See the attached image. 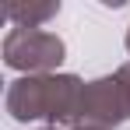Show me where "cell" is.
I'll return each instance as SVG.
<instances>
[{
  "label": "cell",
  "mask_w": 130,
  "mask_h": 130,
  "mask_svg": "<svg viewBox=\"0 0 130 130\" xmlns=\"http://www.w3.org/2000/svg\"><path fill=\"white\" fill-rule=\"evenodd\" d=\"M81 91L85 81L77 74H21L11 81L4 106L18 123L49 120V127H74Z\"/></svg>",
  "instance_id": "1"
},
{
  "label": "cell",
  "mask_w": 130,
  "mask_h": 130,
  "mask_svg": "<svg viewBox=\"0 0 130 130\" xmlns=\"http://www.w3.org/2000/svg\"><path fill=\"white\" fill-rule=\"evenodd\" d=\"M130 120V60L120 63L112 74L85 81L81 106H77V123L88 130H112Z\"/></svg>",
  "instance_id": "2"
},
{
  "label": "cell",
  "mask_w": 130,
  "mask_h": 130,
  "mask_svg": "<svg viewBox=\"0 0 130 130\" xmlns=\"http://www.w3.org/2000/svg\"><path fill=\"white\" fill-rule=\"evenodd\" d=\"M67 46L56 32L46 28H11L4 35V63L21 74H56Z\"/></svg>",
  "instance_id": "3"
},
{
  "label": "cell",
  "mask_w": 130,
  "mask_h": 130,
  "mask_svg": "<svg viewBox=\"0 0 130 130\" xmlns=\"http://www.w3.org/2000/svg\"><path fill=\"white\" fill-rule=\"evenodd\" d=\"M60 14V0H11L4 7V18L14 28H42Z\"/></svg>",
  "instance_id": "4"
},
{
  "label": "cell",
  "mask_w": 130,
  "mask_h": 130,
  "mask_svg": "<svg viewBox=\"0 0 130 130\" xmlns=\"http://www.w3.org/2000/svg\"><path fill=\"white\" fill-rule=\"evenodd\" d=\"M46 130H88V127H46Z\"/></svg>",
  "instance_id": "5"
},
{
  "label": "cell",
  "mask_w": 130,
  "mask_h": 130,
  "mask_svg": "<svg viewBox=\"0 0 130 130\" xmlns=\"http://www.w3.org/2000/svg\"><path fill=\"white\" fill-rule=\"evenodd\" d=\"M123 42H127V53H130V28H127V39H123Z\"/></svg>",
  "instance_id": "6"
}]
</instances>
